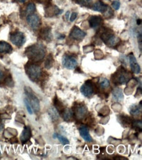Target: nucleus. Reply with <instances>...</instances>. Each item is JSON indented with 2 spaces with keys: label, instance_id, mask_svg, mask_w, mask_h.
Instances as JSON below:
<instances>
[{
  "label": "nucleus",
  "instance_id": "obj_1",
  "mask_svg": "<svg viewBox=\"0 0 142 160\" xmlns=\"http://www.w3.org/2000/svg\"><path fill=\"white\" fill-rule=\"evenodd\" d=\"M45 48L42 43H36L27 48L25 54L30 61L34 62L42 61L45 55Z\"/></svg>",
  "mask_w": 142,
  "mask_h": 160
},
{
  "label": "nucleus",
  "instance_id": "obj_2",
  "mask_svg": "<svg viewBox=\"0 0 142 160\" xmlns=\"http://www.w3.org/2000/svg\"><path fill=\"white\" fill-rule=\"evenodd\" d=\"M132 78L130 73L120 66L112 76V82L115 85H124L129 82Z\"/></svg>",
  "mask_w": 142,
  "mask_h": 160
},
{
  "label": "nucleus",
  "instance_id": "obj_3",
  "mask_svg": "<svg viewBox=\"0 0 142 160\" xmlns=\"http://www.w3.org/2000/svg\"><path fill=\"white\" fill-rule=\"evenodd\" d=\"M25 71L27 76L33 82L37 81L42 76V68L33 63H27L25 66Z\"/></svg>",
  "mask_w": 142,
  "mask_h": 160
},
{
  "label": "nucleus",
  "instance_id": "obj_4",
  "mask_svg": "<svg viewBox=\"0 0 142 160\" xmlns=\"http://www.w3.org/2000/svg\"><path fill=\"white\" fill-rule=\"evenodd\" d=\"M100 37L101 40L110 47H113L115 45L119 40V38H116V36L113 34L111 30L108 29H105L103 30Z\"/></svg>",
  "mask_w": 142,
  "mask_h": 160
},
{
  "label": "nucleus",
  "instance_id": "obj_5",
  "mask_svg": "<svg viewBox=\"0 0 142 160\" xmlns=\"http://www.w3.org/2000/svg\"><path fill=\"white\" fill-rule=\"evenodd\" d=\"M96 89V84L94 83L92 80H87V81L81 87L80 91L82 94L86 97L92 96L95 90Z\"/></svg>",
  "mask_w": 142,
  "mask_h": 160
},
{
  "label": "nucleus",
  "instance_id": "obj_6",
  "mask_svg": "<svg viewBox=\"0 0 142 160\" xmlns=\"http://www.w3.org/2000/svg\"><path fill=\"white\" fill-rule=\"evenodd\" d=\"M25 92L28 96V98L30 99L29 101L30 102L31 106H32L33 109L34 110L35 112H38L40 110V104L38 98L36 96V95L33 93L32 89L28 88V87H26L25 88Z\"/></svg>",
  "mask_w": 142,
  "mask_h": 160
},
{
  "label": "nucleus",
  "instance_id": "obj_7",
  "mask_svg": "<svg viewBox=\"0 0 142 160\" xmlns=\"http://www.w3.org/2000/svg\"><path fill=\"white\" fill-rule=\"evenodd\" d=\"M73 116L77 119H83L87 113V107L83 103H76L73 106Z\"/></svg>",
  "mask_w": 142,
  "mask_h": 160
},
{
  "label": "nucleus",
  "instance_id": "obj_8",
  "mask_svg": "<svg viewBox=\"0 0 142 160\" xmlns=\"http://www.w3.org/2000/svg\"><path fill=\"white\" fill-rule=\"evenodd\" d=\"M11 42L18 48L22 47L26 41L24 34L21 32H17L12 33L10 36Z\"/></svg>",
  "mask_w": 142,
  "mask_h": 160
},
{
  "label": "nucleus",
  "instance_id": "obj_9",
  "mask_svg": "<svg viewBox=\"0 0 142 160\" xmlns=\"http://www.w3.org/2000/svg\"><path fill=\"white\" fill-rule=\"evenodd\" d=\"M62 62L64 67L68 70L74 69L77 66V59L69 55H65L62 58Z\"/></svg>",
  "mask_w": 142,
  "mask_h": 160
},
{
  "label": "nucleus",
  "instance_id": "obj_10",
  "mask_svg": "<svg viewBox=\"0 0 142 160\" xmlns=\"http://www.w3.org/2000/svg\"><path fill=\"white\" fill-rule=\"evenodd\" d=\"M27 22L33 29L36 30L41 24V20L37 15L31 14L27 17Z\"/></svg>",
  "mask_w": 142,
  "mask_h": 160
},
{
  "label": "nucleus",
  "instance_id": "obj_11",
  "mask_svg": "<svg viewBox=\"0 0 142 160\" xmlns=\"http://www.w3.org/2000/svg\"><path fill=\"white\" fill-rule=\"evenodd\" d=\"M86 36V33L81 30L77 26H74L70 33V37L76 40L83 39Z\"/></svg>",
  "mask_w": 142,
  "mask_h": 160
},
{
  "label": "nucleus",
  "instance_id": "obj_12",
  "mask_svg": "<svg viewBox=\"0 0 142 160\" xmlns=\"http://www.w3.org/2000/svg\"><path fill=\"white\" fill-rule=\"evenodd\" d=\"M129 62L132 72L136 74H139L140 72V66L132 53H130L129 55Z\"/></svg>",
  "mask_w": 142,
  "mask_h": 160
},
{
  "label": "nucleus",
  "instance_id": "obj_13",
  "mask_svg": "<svg viewBox=\"0 0 142 160\" xmlns=\"http://www.w3.org/2000/svg\"><path fill=\"white\" fill-rule=\"evenodd\" d=\"M89 24L92 28H97L103 22V18L99 15H94L89 18Z\"/></svg>",
  "mask_w": 142,
  "mask_h": 160
},
{
  "label": "nucleus",
  "instance_id": "obj_14",
  "mask_svg": "<svg viewBox=\"0 0 142 160\" xmlns=\"http://www.w3.org/2000/svg\"><path fill=\"white\" fill-rule=\"evenodd\" d=\"M79 133H80L81 136L82 137V138L85 140V141H86V142H92V138L89 134V128H88L86 125L81 126L79 129Z\"/></svg>",
  "mask_w": 142,
  "mask_h": 160
},
{
  "label": "nucleus",
  "instance_id": "obj_15",
  "mask_svg": "<svg viewBox=\"0 0 142 160\" xmlns=\"http://www.w3.org/2000/svg\"><path fill=\"white\" fill-rule=\"evenodd\" d=\"M62 12V10H60L56 6L49 5L45 9L46 17H53L55 15H58Z\"/></svg>",
  "mask_w": 142,
  "mask_h": 160
},
{
  "label": "nucleus",
  "instance_id": "obj_16",
  "mask_svg": "<svg viewBox=\"0 0 142 160\" xmlns=\"http://www.w3.org/2000/svg\"><path fill=\"white\" fill-rule=\"evenodd\" d=\"M51 29L49 27H45L42 28L40 31L39 36L43 40L45 41H51L52 39V35H51Z\"/></svg>",
  "mask_w": 142,
  "mask_h": 160
},
{
  "label": "nucleus",
  "instance_id": "obj_17",
  "mask_svg": "<svg viewBox=\"0 0 142 160\" xmlns=\"http://www.w3.org/2000/svg\"><path fill=\"white\" fill-rule=\"evenodd\" d=\"M31 136H32V132H31L30 127L26 126L24 128L21 135H20V141H21V142L23 143L26 142L27 141H29L30 138H31Z\"/></svg>",
  "mask_w": 142,
  "mask_h": 160
},
{
  "label": "nucleus",
  "instance_id": "obj_18",
  "mask_svg": "<svg viewBox=\"0 0 142 160\" xmlns=\"http://www.w3.org/2000/svg\"><path fill=\"white\" fill-rule=\"evenodd\" d=\"M107 5L105 4L103 2L100 1V0L96 2L92 7V9L94 11L101 12H105L107 10Z\"/></svg>",
  "mask_w": 142,
  "mask_h": 160
},
{
  "label": "nucleus",
  "instance_id": "obj_19",
  "mask_svg": "<svg viewBox=\"0 0 142 160\" xmlns=\"http://www.w3.org/2000/svg\"><path fill=\"white\" fill-rule=\"evenodd\" d=\"M60 114L63 119L66 122H71L74 118L73 110L70 108H64L60 112Z\"/></svg>",
  "mask_w": 142,
  "mask_h": 160
},
{
  "label": "nucleus",
  "instance_id": "obj_20",
  "mask_svg": "<svg viewBox=\"0 0 142 160\" xmlns=\"http://www.w3.org/2000/svg\"><path fill=\"white\" fill-rule=\"evenodd\" d=\"M12 51L11 45L5 42H0V52L10 53Z\"/></svg>",
  "mask_w": 142,
  "mask_h": 160
},
{
  "label": "nucleus",
  "instance_id": "obj_21",
  "mask_svg": "<svg viewBox=\"0 0 142 160\" xmlns=\"http://www.w3.org/2000/svg\"><path fill=\"white\" fill-rule=\"evenodd\" d=\"M113 98L117 101H121L124 98L123 92L121 89L116 88L113 91Z\"/></svg>",
  "mask_w": 142,
  "mask_h": 160
},
{
  "label": "nucleus",
  "instance_id": "obj_22",
  "mask_svg": "<svg viewBox=\"0 0 142 160\" xmlns=\"http://www.w3.org/2000/svg\"><path fill=\"white\" fill-rule=\"evenodd\" d=\"M141 112V105H133L130 108V113L133 116H138Z\"/></svg>",
  "mask_w": 142,
  "mask_h": 160
},
{
  "label": "nucleus",
  "instance_id": "obj_23",
  "mask_svg": "<svg viewBox=\"0 0 142 160\" xmlns=\"http://www.w3.org/2000/svg\"><path fill=\"white\" fill-rule=\"evenodd\" d=\"M49 115L51 118V119H52V121H56V120L58 119L59 118V114L57 112V110L55 109V108L51 107V108H49Z\"/></svg>",
  "mask_w": 142,
  "mask_h": 160
},
{
  "label": "nucleus",
  "instance_id": "obj_24",
  "mask_svg": "<svg viewBox=\"0 0 142 160\" xmlns=\"http://www.w3.org/2000/svg\"><path fill=\"white\" fill-rule=\"evenodd\" d=\"M120 121L123 122V125H132L133 123V120L128 116H122L120 117Z\"/></svg>",
  "mask_w": 142,
  "mask_h": 160
},
{
  "label": "nucleus",
  "instance_id": "obj_25",
  "mask_svg": "<svg viewBox=\"0 0 142 160\" xmlns=\"http://www.w3.org/2000/svg\"><path fill=\"white\" fill-rule=\"evenodd\" d=\"M53 62H54L53 57L52 55L50 54L48 55V57H47L46 61L45 62V67L47 69H50L53 65Z\"/></svg>",
  "mask_w": 142,
  "mask_h": 160
},
{
  "label": "nucleus",
  "instance_id": "obj_26",
  "mask_svg": "<svg viewBox=\"0 0 142 160\" xmlns=\"http://www.w3.org/2000/svg\"><path fill=\"white\" fill-rule=\"evenodd\" d=\"M53 137H54V138H58V139L59 140V141H60L61 142H62V144H64V145L69 144V143H70L68 140H67L66 137H63V136H62V135H60L58 134V133H55V134L53 135Z\"/></svg>",
  "mask_w": 142,
  "mask_h": 160
},
{
  "label": "nucleus",
  "instance_id": "obj_27",
  "mask_svg": "<svg viewBox=\"0 0 142 160\" xmlns=\"http://www.w3.org/2000/svg\"><path fill=\"white\" fill-rule=\"evenodd\" d=\"M54 104H55L56 110H58L60 112H62L65 108L63 104L59 101L56 97L55 98V100H54Z\"/></svg>",
  "mask_w": 142,
  "mask_h": 160
},
{
  "label": "nucleus",
  "instance_id": "obj_28",
  "mask_svg": "<svg viewBox=\"0 0 142 160\" xmlns=\"http://www.w3.org/2000/svg\"><path fill=\"white\" fill-rule=\"evenodd\" d=\"M100 86L101 89H107L110 88V83L106 78H102L100 82Z\"/></svg>",
  "mask_w": 142,
  "mask_h": 160
},
{
  "label": "nucleus",
  "instance_id": "obj_29",
  "mask_svg": "<svg viewBox=\"0 0 142 160\" xmlns=\"http://www.w3.org/2000/svg\"><path fill=\"white\" fill-rule=\"evenodd\" d=\"M36 11V5L33 4V3H30L27 6L26 8V12L28 15H31V14H33V12H35Z\"/></svg>",
  "mask_w": 142,
  "mask_h": 160
},
{
  "label": "nucleus",
  "instance_id": "obj_30",
  "mask_svg": "<svg viewBox=\"0 0 142 160\" xmlns=\"http://www.w3.org/2000/svg\"><path fill=\"white\" fill-rule=\"evenodd\" d=\"M24 104L26 105V109L27 110H28V113L30 114H33V110H32V106L30 104V102L29 101V100H28L27 98H24Z\"/></svg>",
  "mask_w": 142,
  "mask_h": 160
},
{
  "label": "nucleus",
  "instance_id": "obj_31",
  "mask_svg": "<svg viewBox=\"0 0 142 160\" xmlns=\"http://www.w3.org/2000/svg\"><path fill=\"white\" fill-rule=\"evenodd\" d=\"M76 2L81 5L86 6L91 3L92 0H76Z\"/></svg>",
  "mask_w": 142,
  "mask_h": 160
},
{
  "label": "nucleus",
  "instance_id": "obj_32",
  "mask_svg": "<svg viewBox=\"0 0 142 160\" xmlns=\"http://www.w3.org/2000/svg\"><path fill=\"white\" fill-rule=\"evenodd\" d=\"M120 3L119 1H118V0H115L114 2H113L112 7L113 9H115V10H118L120 8Z\"/></svg>",
  "mask_w": 142,
  "mask_h": 160
},
{
  "label": "nucleus",
  "instance_id": "obj_33",
  "mask_svg": "<svg viewBox=\"0 0 142 160\" xmlns=\"http://www.w3.org/2000/svg\"><path fill=\"white\" fill-rule=\"evenodd\" d=\"M77 17V12H72L71 15H70V21L71 22H73L75 21Z\"/></svg>",
  "mask_w": 142,
  "mask_h": 160
},
{
  "label": "nucleus",
  "instance_id": "obj_34",
  "mask_svg": "<svg viewBox=\"0 0 142 160\" xmlns=\"http://www.w3.org/2000/svg\"><path fill=\"white\" fill-rule=\"evenodd\" d=\"M5 79V75H4V73L3 72V71H2L0 70V82H3Z\"/></svg>",
  "mask_w": 142,
  "mask_h": 160
},
{
  "label": "nucleus",
  "instance_id": "obj_35",
  "mask_svg": "<svg viewBox=\"0 0 142 160\" xmlns=\"http://www.w3.org/2000/svg\"><path fill=\"white\" fill-rule=\"evenodd\" d=\"M70 11H67L66 13V20H68L69 18V16H70Z\"/></svg>",
  "mask_w": 142,
  "mask_h": 160
},
{
  "label": "nucleus",
  "instance_id": "obj_36",
  "mask_svg": "<svg viewBox=\"0 0 142 160\" xmlns=\"http://www.w3.org/2000/svg\"><path fill=\"white\" fill-rule=\"evenodd\" d=\"M15 1L17 2H19V3H24L26 0H15Z\"/></svg>",
  "mask_w": 142,
  "mask_h": 160
},
{
  "label": "nucleus",
  "instance_id": "obj_37",
  "mask_svg": "<svg viewBox=\"0 0 142 160\" xmlns=\"http://www.w3.org/2000/svg\"><path fill=\"white\" fill-rule=\"evenodd\" d=\"M137 21H138V22H137V24H140L141 23V20H138Z\"/></svg>",
  "mask_w": 142,
  "mask_h": 160
}]
</instances>
